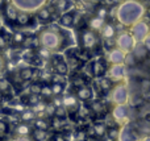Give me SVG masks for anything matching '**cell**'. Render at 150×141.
<instances>
[{"label":"cell","mask_w":150,"mask_h":141,"mask_svg":"<svg viewBox=\"0 0 150 141\" xmlns=\"http://www.w3.org/2000/svg\"><path fill=\"white\" fill-rule=\"evenodd\" d=\"M37 40H38V44L41 45V47H45L52 53L61 52V50L69 47L73 42V38L69 32L61 30L55 26L42 29L37 36Z\"/></svg>","instance_id":"cell-1"},{"label":"cell","mask_w":150,"mask_h":141,"mask_svg":"<svg viewBox=\"0 0 150 141\" xmlns=\"http://www.w3.org/2000/svg\"><path fill=\"white\" fill-rule=\"evenodd\" d=\"M145 5L140 0H122L117 5V15L116 18L121 25L133 26L136 23L142 20L145 16Z\"/></svg>","instance_id":"cell-2"},{"label":"cell","mask_w":150,"mask_h":141,"mask_svg":"<svg viewBox=\"0 0 150 141\" xmlns=\"http://www.w3.org/2000/svg\"><path fill=\"white\" fill-rule=\"evenodd\" d=\"M47 0H11L13 5L17 8L20 12H26V13H33L44 8Z\"/></svg>","instance_id":"cell-3"},{"label":"cell","mask_w":150,"mask_h":141,"mask_svg":"<svg viewBox=\"0 0 150 141\" xmlns=\"http://www.w3.org/2000/svg\"><path fill=\"white\" fill-rule=\"evenodd\" d=\"M130 34L133 36L136 44H142L145 38L150 34V25L148 21L140 20L133 26H130Z\"/></svg>","instance_id":"cell-4"},{"label":"cell","mask_w":150,"mask_h":141,"mask_svg":"<svg viewBox=\"0 0 150 141\" xmlns=\"http://www.w3.org/2000/svg\"><path fill=\"white\" fill-rule=\"evenodd\" d=\"M116 47H119L120 50L128 54V53H132V50L136 46V41L133 38V36L130 34V32L128 30H122L119 33V36L116 37Z\"/></svg>","instance_id":"cell-5"},{"label":"cell","mask_w":150,"mask_h":141,"mask_svg":"<svg viewBox=\"0 0 150 141\" xmlns=\"http://www.w3.org/2000/svg\"><path fill=\"white\" fill-rule=\"evenodd\" d=\"M111 100L116 106L127 104L129 100V91L125 83H117L111 91Z\"/></svg>","instance_id":"cell-6"},{"label":"cell","mask_w":150,"mask_h":141,"mask_svg":"<svg viewBox=\"0 0 150 141\" xmlns=\"http://www.w3.org/2000/svg\"><path fill=\"white\" fill-rule=\"evenodd\" d=\"M80 42H82L83 49L86 50H93L99 46V36L96 32L91 30V29H83L80 32Z\"/></svg>","instance_id":"cell-7"},{"label":"cell","mask_w":150,"mask_h":141,"mask_svg":"<svg viewBox=\"0 0 150 141\" xmlns=\"http://www.w3.org/2000/svg\"><path fill=\"white\" fill-rule=\"evenodd\" d=\"M117 141H141V133L133 124L128 123L120 128V136Z\"/></svg>","instance_id":"cell-8"},{"label":"cell","mask_w":150,"mask_h":141,"mask_svg":"<svg viewBox=\"0 0 150 141\" xmlns=\"http://www.w3.org/2000/svg\"><path fill=\"white\" fill-rule=\"evenodd\" d=\"M111 116L113 118L115 123L120 124V125H125L129 121V107L127 104L122 106H115V108L112 110Z\"/></svg>","instance_id":"cell-9"},{"label":"cell","mask_w":150,"mask_h":141,"mask_svg":"<svg viewBox=\"0 0 150 141\" xmlns=\"http://www.w3.org/2000/svg\"><path fill=\"white\" fill-rule=\"evenodd\" d=\"M107 73H108V78L112 82L115 81L121 83V81L127 75V67L124 65H111L108 67V70H107Z\"/></svg>","instance_id":"cell-10"},{"label":"cell","mask_w":150,"mask_h":141,"mask_svg":"<svg viewBox=\"0 0 150 141\" xmlns=\"http://www.w3.org/2000/svg\"><path fill=\"white\" fill-rule=\"evenodd\" d=\"M62 106L66 108L69 115H76L78 108H79L80 104L74 94H67L62 98Z\"/></svg>","instance_id":"cell-11"},{"label":"cell","mask_w":150,"mask_h":141,"mask_svg":"<svg viewBox=\"0 0 150 141\" xmlns=\"http://www.w3.org/2000/svg\"><path fill=\"white\" fill-rule=\"evenodd\" d=\"M107 61L109 62V65H124L125 53L122 50H120L119 47H113L112 50L108 52Z\"/></svg>","instance_id":"cell-12"},{"label":"cell","mask_w":150,"mask_h":141,"mask_svg":"<svg viewBox=\"0 0 150 141\" xmlns=\"http://www.w3.org/2000/svg\"><path fill=\"white\" fill-rule=\"evenodd\" d=\"M52 61H53V67H54L55 74L62 75V77L67 75L69 71H70V69H69V65H67V62H66L65 60H62L61 57L54 55V57H52Z\"/></svg>","instance_id":"cell-13"},{"label":"cell","mask_w":150,"mask_h":141,"mask_svg":"<svg viewBox=\"0 0 150 141\" xmlns=\"http://www.w3.org/2000/svg\"><path fill=\"white\" fill-rule=\"evenodd\" d=\"M107 131H108V127L105 125V123L103 121H96L91 125L90 128V135H92L96 139H103L107 136Z\"/></svg>","instance_id":"cell-14"},{"label":"cell","mask_w":150,"mask_h":141,"mask_svg":"<svg viewBox=\"0 0 150 141\" xmlns=\"http://www.w3.org/2000/svg\"><path fill=\"white\" fill-rule=\"evenodd\" d=\"M75 96H76V99L80 100V102H88V100H91L93 96L92 87L87 84V86H84V87L76 89L75 90Z\"/></svg>","instance_id":"cell-15"},{"label":"cell","mask_w":150,"mask_h":141,"mask_svg":"<svg viewBox=\"0 0 150 141\" xmlns=\"http://www.w3.org/2000/svg\"><path fill=\"white\" fill-rule=\"evenodd\" d=\"M116 28H115V25L112 23H105L103 26V29L100 30V37L104 40V41H107V40H113L115 37H116Z\"/></svg>","instance_id":"cell-16"},{"label":"cell","mask_w":150,"mask_h":141,"mask_svg":"<svg viewBox=\"0 0 150 141\" xmlns=\"http://www.w3.org/2000/svg\"><path fill=\"white\" fill-rule=\"evenodd\" d=\"M91 69H92V75L96 77V78H101L107 73V65L104 63V61L100 60L91 63Z\"/></svg>","instance_id":"cell-17"},{"label":"cell","mask_w":150,"mask_h":141,"mask_svg":"<svg viewBox=\"0 0 150 141\" xmlns=\"http://www.w3.org/2000/svg\"><path fill=\"white\" fill-rule=\"evenodd\" d=\"M132 54L134 55L137 62H142V61H145L146 58H148L149 52L145 49V46H144L142 44H136L134 49L132 50Z\"/></svg>","instance_id":"cell-18"},{"label":"cell","mask_w":150,"mask_h":141,"mask_svg":"<svg viewBox=\"0 0 150 141\" xmlns=\"http://www.w3.org/2000/svg\"><path fill=\"white\" fill-rule=\"evenodd\" d=\"M18 13H20V11H18L12 3L11 1L7 3V5H5V8H4V15H5V17H7L8 21H11V23L16 21L17 20Z\"/></svg>","instance_id":"cell-19"},{"label":"cell","mask_w":150,"mask_h":141,"mask_svg":"<svg viewBox=\"0 0 150 141\" xmlns=\"http://www.w3.org/2000/svg\"><path fill=\"white\" fill-rule=\"evenodd\" d=\"M107 21L103 20V18L98 17V16H92V17L88 20V29H91V30L93 32H99L100 33V30L103 29L104 24H105Z\"/></svg>","instance_id":"cell-20"},{"label":"cell","mask_w":150,"mask_h":141,"mask_svg":"<svg viewBox=\"0 0 150 141\" xmlns=\"http://www.w3.org/2000/svg\"><path fill=\"white\" fill-rule=\"evenodd\" d=\"M96 84H98L100 92H108V91H112V89H113V82H112L108 77H101V78H99Z\"/></svg>","instance_id":"cell-21"},{"label":"cell","mask_w":150,"mask_h":141,"mask_svg":"<svg viewBox=\"0 0 150 141\" xmlns=\"http://www.w3.org/2000/svg\"><path fill=\"white\" fill-rule=\"evenodd\" d=\"M15 132L17 135V137H29L33 131H32V127L28 123H20L17 124Z\"/></svg>","instance_id":"cell-22"},{"label":"cell","mask_w":150,"mask_h":141,"mask_svg":"<svg viewBox=\"0 0 150 141\" xmlns=\"http://www.w3.org/2000/svg\"><path fill=\"white\" fill-rule=\"evenodd\" d=\"M52 17H53V15H52V11L49 9V8H46V7H44V8H41L40 11H37L36 12V18L40 21V23H49L50 20H52Z\"/></svg>","instance_id":"cell-23"},{"label":"cell","mask_w":150,"mask_h":141,"mask_svg":"<svg viewBox=\"0 0 150 141\" xmlns=\"http://www.w3.org/2000/svg\"><path fill=\"white\" fill-rule=\"evenodd\" d=\"M70 83L71 86L75 87V90L76 89H80V87H84L87 86V78H86L84 75H82V74H75L70 78Z\"/></svg>","instance_id":"cell-24"},{"label":"cell","mask_w":150,"mask_h":141,"mask_svg":"<svg viewBox=\"0 0 150 141\" xmlns=\"http://www.w3.org/2000/svg\"><path fill=\"white\" fill-rule=\"evenodd\" d=\"M59 25L65 29H69L74 25V13L71 12H66L61 16L59 18Z\"/></svg>","instance_id":"cell-25"},{"label":"cell","mask_w":150,"mask_h":141,"mask_svg":"<svg viewBox=\"0 0 150 141\" xmlns=\"http://www.w3.org/2000/svg\"><path fill=\"white\" fill-rule=\"evenodd\" d=\"M36 75V69L33 67H24L18 71V77L23 82H28L30 79H33V77Z\"/></svg>","instance_id":"cell-26"},{"label":"cell","mask_w":150,"mask_h":141,"mask_svg":"<svg viewBox=\"0 0 150 141\" xmlns=\"http://www.w3.org/2000/svg\"><path fill=\"white\" fill-rule=\"evenodd\" d=\"M33 125H34V129H40V131H46L47 132L49 128L52 127V123H50L47 119L37 118V119H34Z\"/></svg>","instance_id":"cell-27"},{"label":"cell","mask_w":150,"mask_h":141,"mask_svg":"<svg viewBox=\"0 0 150 141\" xmlns=\"http://www.w3.org/2000/svg\"><path fill=\"white\" fill-rule=\"evenodd\" d=\"M13 90V86L11 83L9 79L7 78H0V94L4 96V95H9Z\"/></svg>","instance_id":"cell-28"},{"label":"cell","mask_w":150,"mask_h":141,"mask_svg":"<svg viewBox=\"0 0 150 141\" xmlns=\"http://www.w3.org/2000/svg\"><path fill=\"white\" fill-rule=\"evenodd\" d=\"M40 96H41L42 100H45V102H52V99L54 98V95H53V91H52V87H50V84L47 83H44L42 84V89H41V94H40Z\"/></svg>","instance_id":"cell-29"},{"label":"cell","mask_w":150,"mask_h":141,"mask_svg":"<svg viewBox=\"0 0 150 141\" xmlns=\"http://www.w3.org/2000/svg\"><path fill=\"white\" fill-rule=\"evenodd\" d=\"M90 110H91V112H93L98 116V115H101V113L105 112V106H104L100 100H93L90 104Z\"/></svg>","instance_id":"cell-30"},{"label":"cell","mask_w":150,"mask_h":141,"mask_svg":"<svg viewBox=\"0 0 150 141\" xmlns=\"http://www.w3.org/2000/svg\"><path fill=\"white\" fill-rule=\"evenodd\" d=\"M16 23H17L18 25H23V26L30 25L32 24V15L30 13H26V12H20L18 16H17Z\"/></svg>","instance_id":"cell-31"},{"label":"cell","mask_w":150,"mask_h":141,"mask_svg":"<svg viewBox=\"0 0 150 141\" xmlns=\"http://www.w3.org/2000/svg\"><path fill=\"white\" fill-rule=\"evenodd\" d=\"M70 8H71L70 0H57V3H55V9H57L58 12H62V15L66 13L65 11L70 9Z\"/></svg>","instance_id":"cell-32"},{"label":"cell","mask_w":150,"mask_h":141,"mask_svg":"<svg viewBox=\"0 0 150 141\" xmlns=\"http://www.w3.org/2000/svg\"><path fill=\"white\" fill-rule=\"evenodd\" d=\"M36 113L33 112V110H25L20 113V120L23 123H28V121H34Z\"/></svg>","instance_id":"cell-33"},{"label":"cell","mask_w":150,"mask_h":141,"mask_svg":"<svg viewBox=\"0 0 150 141\" xmlns=\"http://www.w3.org/2000/svg\"><path fill=\"white\" fill-rule=\"evenodd\" d=\"M47 132L46 131H40V129H33L32 132V139L34 141H46L47 140Z\"/></svg>","instance_id":"cell-34"},{"label":"cell","mask_w":150,"mask_h":141,"mask_svg":"<svg viewBox=\"0 0 150 141\" xmlns=\"http://www.w3.org/2000/svg\"><path fill=\"white\" fill-rule=\"evenodd\" d=\"M120 136V128L119 127H112V128H108L107 131V139L111 141H117Z\"/></svg>","instance_id":"cell-35"},{"label":"cell","mask_w":150,"mask_h":141,"mask_svg":"<svg viewBox=\"0 0 150 141\" xmlns=\"http://www.w3.org/2000/svg\"><path fill=\"white\" fill-rule=\"evenodd\" d=\"M50 87H52L53 95L55 96H61L65 91V83H50Z\"/></svg>","instance_id":"cell-36"},{"label":"cell","mask_w":150,"mask_h":141,"mask_svg":"<svg viewBox=\"0 0 150 141\" xmlns=\"http://www.w3.org/2000/svg\"><path fill=\"white\" fill-rule=\"evenodd\" d=\"M67 111H66V108L63 107V106H61V107H55V112H54V118L59 119V120H65L66 118H67Z\"/></svg>","instance_id":"cell-37"},{"label":"cell","mask_w":150,"mask_h":141,"mask_svg":"<svg viewBox=\"0 0 150 141\" xmlns=\"http://www.w3.org/2000/svg\"><path fill=\"white\" fill-rule=\"evenodd\" d=\"M25 38L26 37L23 32H15L12 36V41H13V44H16V45H23Z\"/></svg>","instance_id":"cell-38"},{"label":"cell","mask_w":150,"mask_h":141,"mask_svg":"<svg viewBox=\"0 0 150 141\" xmlns=\"http://www.w3.org/2000/svg\"><path fill=\"white\" fill-rule=\"evenodd\" d=\"M95 16H98V17L103 18V20H105L107 16H108V8L105 7V5H100V7H96L95 9Z\"/></svg>","instance_id":"cell-39"},{"label":"cell","mask_w":150,"mask_h":141,"mask_svg":"<svg viewBox=\"0 0 150 141\" xmlns=\"http://www.w3.org/2000/svg\"><path fill=\"white\" fill-rule=\"evenodd\" d=\"M37 54H38V57L41 60H52V57H53V53L49 52L47 49H45V47H40L37 50Z\"/></svg>","instance_id":"cell-40"},{"label":"cell","mask_w":150,"mask_h":141,"mask_svg":"<svg viewBox=\"0 0 150 141\" xmlns=\"http://www.w3.org/2000/svg\"><path fill=\"white\" fill-rule=\"evenodd\" d=\"M136 63H137V61H136L134 55L132 54V53H128V54H125V61H124V66L125 67H133V66H136Z\"/></svg>","instance_id":"cell-41"},{"label":"cell","mask_w":150,"mask_h":141,"mask_svg":"<svg viewBox=\"0 0 150 141\" xmlns=\"http://www.w3.org/2000/svg\"><path fill=\"white\" fill-rule=\"evenodd\" d=\"M41 100L42 99H41V96H40V95H32V94H29L28 98H26V103H28L29 106H32V107H34L36 104H38Z\"/></svg>","instance_id":"cell-42"},{"label":"cell","mask_w":150,"mask_h":141,"mask_svg":"<svg viewBox=\"0 0 150 141\" xmlns=\"http://www.w3.org/2000/svg\"><path fill=\"white\" fill-rule=\"evenodd\" d=\"M90 113H91L90 107H87V106H84V104H80L79 108H78L76 116H79V118H86V116L90 115Z\"/></svg>","instance_id":"cell-43"},{"label":"cell","mask_w":150,"mask_h":141,"mask_svg":"<svg viewBox=\"0 0 150 141\" xmlns=\"http://www.w3.org/2000/svg\"><path fill=\"white\" fill-rule=\"evenodd\" d=\"M42 84H44V83H40V82H36V83L30 84V87H29V91H30V94L32 95H40V94H41Z\"/></svg>","instance_id":"cell-44"},{"label":"cell","mask_w":150,"mask_h":141,"mask_svg":"<svg viewBox=\"0 0 150 141\" xmlns=\"http://www.w3.org/2000/svg\"><path fill=\"white\" fill-rule=\"evenodd\" d=\"M52 141H67V136H66L63 132H55L52 137Z\"/></svg>","instance_id":"cell-45"},{"label":"cell","mask_w":150,"mask_h":141,"mask_svg":"<svg viewBox=\"0 0 150 141\" xmlns=\"http://www.w3.org/2000/svg\"><path fill=\"white\" fill-rule=\"evenodd\" d=\"M8 129H9L8 124L4 120H0V137H4L8 133Z\"/></svg>","instance_id":"cell-46"},{"label":"cell","mask_w":150,"mask_h":141,"mask_svg":"<svg viewBox=\"0 0 150 141\" xmlns=\"http://www.w3.org/2000/svg\"><path fill=\"white\" fill-rule=\"evenodd\" d=\"M140 86H141V90H142L144 92L150 91V81H149V79H142Z\"/></svg>","instance_id":"cell-47"},{"label":"cell","mask_w":150,"mask_h":141,"mask_svg":"<svg viewBox=\"0 0 150 141\" xmlns=\"http://www.w3.org/2000/svg\"><path fill=\"white\" fill-rule=\"evenodd\" d=\"M86 137H87V132H84V131H78L75 140H76V141H86Z\"/></svg>","instance_id":"cell-48"},{"label":"cell","mask_w":150,"mask_h":141,"mask_svg":"<svg viewBox=\"0 0 150 141\" xmlns=\"http://www.w3.org/2000/svg\"><path fill=\"white\" fill-rule=\"evenodd\" d=\"M7 45H8V41H7V38H5V36L3 33H0V50L5 49Z\"/></svg>","instance_id":"cell-49"},{"label":"cell","mask_w":150,"mask_h":141,"mask_svg":"<svg viewBox=\"0 0 150 141\" xmlns=\"http://www.w3.org/2000/svg\"><path fill=\"white\" fill-rule=\"evenodd\" d=\"M121 0H104V4L105 5H111V7H115L116 4H120Z\"/></svg>","instance_id":"cell-50"},{"label":"cell","mask_w":150,"mask_h":141,"mask_svg":"<svg viewBox=\"0 0 150 141\" xmlns=\"http://www.w3.org/2000/svg\"><path fill=\"white\" fill-rule=\"evenodd\" d=\"M142 45H144V46H145V49H146V50H148V52L150 53V34H149V36L145 38V41L142 42Z\"/></svg>","instance_id":"cell-51"},{"label":"cell","mask_w":150,"mask_h":141,"mask_svg":"<svg viewBox=\"0 0 150 141\" xmlns=\"http://www.w3.org/2000/svg\"><path fill=\"white\" fill-rule=\"evenodd\" d=\"M13 141H34V140L29 136V137H16Z\"/></svg>","instance_id":"cell-52"},{"label":"cell","mask_w":150,"mask_h":141,"mask_svg":"<svg viewBox=\"0 0 150 141\" xmlns=\"http://www.w3.org/2000/svg\"><path fill=\"white\" fill-rule=\"evenodd\" d=\"M3 67H4V58L3 55H0V71L3 70Z\"/></svg>","instance_id":"cell-53"},{"label":"cell","mask_w":150,"mask_h":141,"mask_svg":"<svg viewBox=\"0 0 150 141\" xmlns=\"http://www.w3.org/2000/svg\"><path fill=\"white\" fill-rule=\"evenodd\" d=\"M141 141H150V135H148V136H145V137H144V139L141 140Z\"/></svg>","instance_id":"cell-54"},{"label":"cell","mask_w":150,"mask_h":141,"mask_svg":"<svg viewBox=\"0 0 150 141\" xmlns=\"http://www.w3.org/2000/svg\"><path fill=\"white\" fill-rule=\"evenodd\" d=\"M83 1H88V3H92V1H96V0H83Z\"/></svg>","instance_id":"cell-55"},{"label":"cell","mask_w":150,"mask_h":141,"mask_svg":"<svg viewBox=\"0 0 150 141\" xmlns=\"http://www.w3.org/2000/svg\"><path fill=\"white\" fill-rule=\"evenodd\" d=\"M3 98H4V96H3V95L0 94V102H1V100H3Z\"/></svg>","instance_id":"cell-56"}]
</instances>
